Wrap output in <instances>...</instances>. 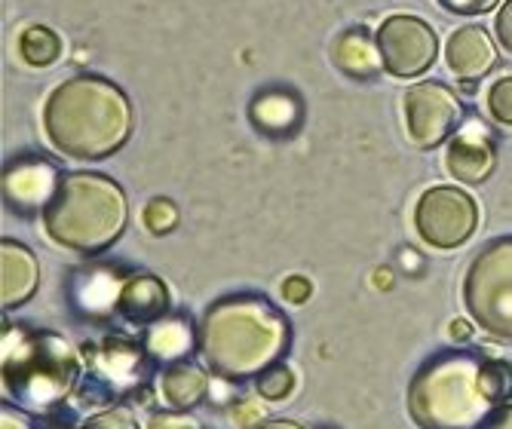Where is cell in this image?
Wrapping results in <instances>:
<instances>
[{"instance_id": "obj_1", "label": "cell", "mask_w": 512, "mask_h": 429, "mask_svg": "<svg viewBox=\"0 0 512 429\" xmlns=\"http://www.w3.org/2000/svg\"><path fill=\"white\" fill-rule=\"evenodd\" d=\"M197 328L203 365L227 384L255 380L264 368L283 362L292 344L289 316L255 292L218 298Z\"/></svg>"}, {"instance_id": "obj_2", "label": "cell", "mask_w": 512, "mask_h": 429, "mask_svg": "<svg viewBox=\"0 0 512 429\" xmlns=\"http://www.w3.org/2000/svg\"><path fill=\"white\" fill-rule=\"evenodd\" d=\"M126 92L99 74H77L59 83L43 105V132L71 160H105L132 135Z\"/></svg>"}, {"instance_id": "obj_3", "label": "cell", "mask_w": 512, "mask_h": 429, "mask_svg": "<svg viewBox=\"0 0 512 429\" xmlns=\"http://www.w3.org/2000/svg\"><path fill=\"white\" fill-rule=\"evenodd\" d=\"M129 221L123 187L102 172H68L59 181L56 197L43 209V230L53 243L99 255L111 249Z\"/></svg>"}, {"instance_id": "obj_4", "label": "cell", "mask_w": 512, "mask_h": 429, "mask_svg": "<svg viewBox=\"0 0 512 429\" xmlns=\"http://www.w3.org/2000/svg\"><path fill=\"white\" fill-rule=\"evenodd\" d=\"M485 356L451 350L427 359L414 371L405 402L421 429H476L497 405L482 384Z\"/></svg>"}, {"instance_id": "obj_5", "label": "cell", "mask_w": 512, "mask_h": 429, "mask_svg": "<svg viewBox=\"0 0 512 429\" xmlns=\"http://www.w3.org/2000/svg\"><path fill=\"white\" fill-rule=\"evenodd\" d=\"M77 350L53 331L4 325V393L31 414L56 411L80 380Z\"/></svg>"}, {"instance_id": "obj_6", "label": "cell", "mask_w": 512, "mask_h": 429, "mask_svg": "<svg viewBox=\"0 0 512 429\" xmlns=\"http://www.w3.org/2000/svg\"><path fill=\"white\" fill-rule=\"evenodd\" d=\"M463 307L497 341L512 344V236L488 243L463 276Z\"/></svg>"}, {"instance_id": "obj_7", "label": "cell", "mask_w": 512, "mask_h": 429, "mask_svg": "<svg viewBox=\"0 0 512 429\" xmlns=\"http://www.w3.org/2000/svg\"><path fill=\"white\" fill-rule=\"evenodd\" d=\"M479 227V203L460 187H430L414 206V230L433 249H457Z\"/></svg>"}, {"instance_id": "obj_8", "label": "cell", "mask_w": 512, "mask_h": 429, "mask_svg": "<svg viewBox=\"0 0 512 429\" xmlns=\"http://www.w3.org/2000/svg\"><path fill=\"white\" fill-rule=\"evenodd\" d=\"M375 40H378V56H381L384 71L399 80L427 74L439 53L436 31L417 16L399 13V16L384 19Z\"/></svg>"}, {"instance_id": "obj_9", "label": "cell", "mask_w": 512, "mask_h": 429, "mask_svg": "<svg viewBox=\"0 0 512 429\" xmlns=\"http://www.w3.org/2000/svg\"><path fill=\"white\" fill-rule=\"evenodd\" d=\"M402 99H405L402 102L405 129L417 148H439L451 132L460 129L463 108L457 92H451L445 83L436 80L414 83Z\"/></svg>"}, {"instance_id": "obj_10", "label": "cell", "mask_w": 512, "mask_h": 429, "mask_svg": "<svg viewBox=\"0 0 512 429\" xmlns=\"http://www.w3.org/2000/svg\"><path fill=\"white\" fill-rule=\"evenodd\" d=\"M86 356V371L92 377V384L105 390L108 396H126L145 387V380L151 374V356L145 344L111 335L99 347L83 350Z\"/></svg>"}, {"instance_id": "obj_11", "label": "cell", "mask_w": 512, "mask_h": 429, "mask_svg": "<svg viewBox=\"0 0 512 429\" xmlns=\"http://www.w3.org/2000/svg\"><path fill=\"white\" fill-rule=\"evenodd\" d=\"M59 181L62 175L50 160H40V157L16 160L4 172V200L19 215H31L37 209L43 212L56 197Z\"/></svg>"}, {"instance_id": "obj_12", "label": "cell", "mask_w": 512, "mask_h": 429, "mask_svg": "<svg viewBox=\"0 0 512 429\" xmlns=\"http://www.w3.org/2000/svg\"><path fill=\"white\" fill-rule=\"evenodd\" d=\"M497 166V151L491 135L476 123V126H463L454 132L445 151V169L463 181V184H482L491 178Z\"/></svg>"}, {"instance_id": "obj_13", "label": "cell", "mask_w": 512, "mask_h": 429, "mask_svg": "<svg viewBox=\"0 0 512 429\" xmlns=\"http://www.w3.org/2000/svg\"><path fill=\"white\" fill-rule=\"evenodd\" d=\"M445 62H448V68H451V74L457 80H482L497 62V50H494L491 34L482 25L457 28L448 37Z\"/></svg>"}, {"instance_id": "obj_14", "label": "cell", "mask_w": 512, "mask_h": 429, "mask_svg": "<svg viewBox=\"0 0 512 429\" xmlns=\"http://www.w3.org/2000/svg\"><path fill=\"white\" fill-rule=\"evenodd\" d=\"M40 282V267L37 258L28 246L19 240H4L0 243V301L4 310H16L31 301Z\"/></svg>"}, {"instance_id": "obj_15", "label": "cell", "mask_w": 512, "mask_h": 429, "mask_svg": "<svg viewBox=\"0 0 512 429\" xmlns=\"http://www.w3.org/2000/svg\"><path fill=\"white\" fill-rule=\"evenodd\" d=\"M117 316L129 325H154L157 319L169 316V289L154 273H132L123 282L117 301Z\"/></svg>"}, {"instance_id": "obj_16", "label": "cell", "mask_w": 512, "mask_h": 429, "mask_svg": "<svg viewBox=\"0 0 512 429\" xmlns=\"http://www.w3.org/2000/svg\"><path fill=\"white\" fill-rule=\"evenodd\" d=\"M142 344L151 362L166 368L200 353V328H194L188 316H163L145 328Z\"/></svg>"}, {"instance_id": "obj_17", "label": "cell", "mask_w": 512, "mask_h": 429, "mask_svg": "<svg viewBox=\"0 0 512 429\" xmlns=\"http://www.w3.org/2000/svg\"><path fill=\"white\" fill-rule=\"evenodd\" d=\"M123 282L126 276L117 267H83L71 279V301L80 313L105 319L108 313H117Z\"/></svg>"}, {"instance_id": "obj_18", "label": "cell", "mask_w": 512, "mask_h": 429, "mask_svg": "<svg viewBox=\"0 0 512 429\" xmlns=\"http://www.w3.org/2000/svg\"><path fill=\"white\" fill-rule=\"evenodd\" d=\"M209 374L212 371L200 368L191 359L166 365L160 374V393H163L166 405L178 408V411H194L197 405H203L209 396Z\"/></svg>"}, {"instance_id": "obj_19", "label": "cell", "mask_w": 512, "mask_h": 429, "mask_svg": "<svg viewBox=\"0 0 512 429\" xmlns=\"http://www.w3.org/2000/svg\"><path fill=\"white\" fill-rule=\"evenodd\" d=\"M335 65L350 74V77H375L381 65L378 56V40H371L365 28H350L335 40V50H332Z\"/></svg>"}, {"instance_id": "obj_20", "label": "cell", "mask_w": 512, "mask_h": 429, "mask_svg": "<svg viewBox=\"0 0 512 429\" xmlns=\"http://www.w3.org/2000/svg\"><path fill=\"white\" fill-rule=\"evenodd\" d=\"M252 120L258 129H264L270 135H286L298 126L301 105L289 92H264L252 105Z\"/></svg>"}, {"instance_id": "obj_21", "label": "cell", "mask_w": 512, "mask_h": 429, "mask_svg": "<svg viewBox=\"0 0 512 429\" xmlns=\"http://www.w3.org/2000/svg\"><path fill=\"white\" fill-rule=\"evenodd\" d=\"M19 56L31 68H50L62 59V37L46 25H28L19 34Z\"/></svg>"}, {"instance_id": "obj_22", "label": "cell", "mask_w": 512, "mask_h": 429, "mask_svg": "<svg viewBox=\"0 0 512 429\" xmlns=\"http://www.w3.org/2000/svg\"><path fill=\"white\" fill-rule=\"evenodd\" d=\"M295 390V374L292 368H286L283 362H276L270 368H264L258 377H255V393L267 402H283L289 399Z\"/></svg>"}, {"instance_id": "obj_23", "label": "cell", "mask_w": 512, "mask_h": 429, "mask_svg": "<svg viewBox=\"0 0 512 429\" xmlns=\"http://www.w3.org/2000/svg\"><path fill=\"white\" fill-rule=\"evenodd\" d=\"M482 384H485L488 399L494 405H503L512 396V365L509 362H500V359H485Z\"/></svg>"}, {"instance_id": "obj_24", "label": "cell", "mask_w": 512, "mask_h": 429, "mask_svg": "<svg viewBox=\"0 0 512 429\" xmlns=\"http://www.w3.org/2000/svg\"><path fill=\"white\" fill-rule=\"evenodd\" d=\"M142 218H145V227L154 236H166V233H172L178 227V206L172 200H166V197H154L145 206Z\"/></svg>"}, {"instance_id": "obj_25", "label": "cell", "mask_w": 512, "mask_h": 429, "mask_svg": "<svg viewBox=\"0 0 512 429\" xmlns=\"http://www.w3.org/2000/svg\"><path fill=\"white\" fill-rule=\"evenodd\" d=\"M488 114L500 126H512V77H500L488 89Z\"/></svg>"}, {"instance_id": "obj_26", "label": "cell", "mask_w": 512, "mask_h": 429, "mask_svg": "<svg viewBox=\"0 0 512 429\" xmlns=\"http://www.w3.org/2000/svg\"><path fill=\"white\" fill-rule=\"evenodd\" d=\"M80 429H142V426H138V417L129 408L114 405V408H105L99 414L86 417V423Z\"/></svg>"}, {"instance_id": "obj_27", "label": "cell", "mask_w": 512, "mask_h": 429, "mask_svg": "<svg viewBox=\"0 0 512 429\" xmlns=\"http://www.w3.org/2000/svg\"><path fill=\"white\" fill-rule=\"evenodd\" d=\"M148 429H200V423L188 411H154L148 417Z\"/></svg>"}, {"instance_id": "obj_28", "label": "cell", "mask_w": 512, "mask_h": 429, "mask_svg": "<svg viewBox=\"0 0 512 429\" xmlns=\"http://www.w3.org/2000/svg\"><path fill=\"white\" fill-rule=\"evenodd\" d=\"M500 0H439V7L454 13V16H482L491 13Z\"/></svg>"}, {"instance_id": "obj_29", "label": "cell", "mask_w": 512, "mask_h": 429, "mask_svg": "<svg viewBox=\"0 0 512 429\" xmlns=\"http://www.w3.org/2000/svg\"><path fill=\"white\" fill-rule=\"evenodd\" d=\"M494 34H497V43L512 56V0H503V7L497 10V16H494Z\"/></svg>"}, {"instance_id": "obj_30", "label": "cell", "mask_w": 512, "mask_h": 429, "mask_svg": "<svg viewBox=\"0 0 512 429\" xmlns=\"http://www.w3.org/2000/svg\"><path fill=\"white\" fill-rule=\"evenodd\" d=\"M4 417H0V429H37L34 426V414L19 408V405H10L4 402V411H0Z\"/></svg>"}, {"instance_id": "obj_31", "label": "cell", "mask_w": 512, "mask_h": 429, "mask_svg": "<svg viewBox=\"0 0 512 429\" xmlns=\"http://www.w3.org/2000/svg\"><path fill=\"white\" fill-rule=\"evenodd\" d=\"M279 292H283V298L289 304H304L313 292V285L307 276H289V279H283V285H279Z\"/></svg>"}, {"instance_id": "obj_32", "label": "cell", "mask_w": 512, "mask_h": 429, "mask_svg": "<svg viewBox=\"0 0 512 429\" xmlns=\"http://www.w3.org/2000/svg\"><path fill=\"white\" fill-rule=\"evenodd\" d=\"M476 429H512V402L497 405Z\"/></svg>"}, {"instance_id": "obj_33", "label": "cell", "mask_w": 512, "mask_h": 429, "mask_svg": "<svg viewBox=\"0 0 512 429\" xmlns=\"http://www.w3.org/2000/svg\"><path fill=\"white\" fill-rule=\"evenodd\" d=\"M255 429H307L304 423L298 420H286V417H273V420H261Z\"/></svg>"}, {"instance_id": "obj_34", "label": "cell", "mask_w": 512, "mask_h": 429, "mask_svg": "<svg viewBox=\"0 0 512 429\" xmlns=\"http://www.w3.org/2000/svg\"><path fill=\"white\" fill-rule=\"evenodd\" d=\"M448 335H451V338H460V341H467V338L473 335V328H470L467 322H463V319H454L451 328H448Z\"/></svg>"}]
</instances>
